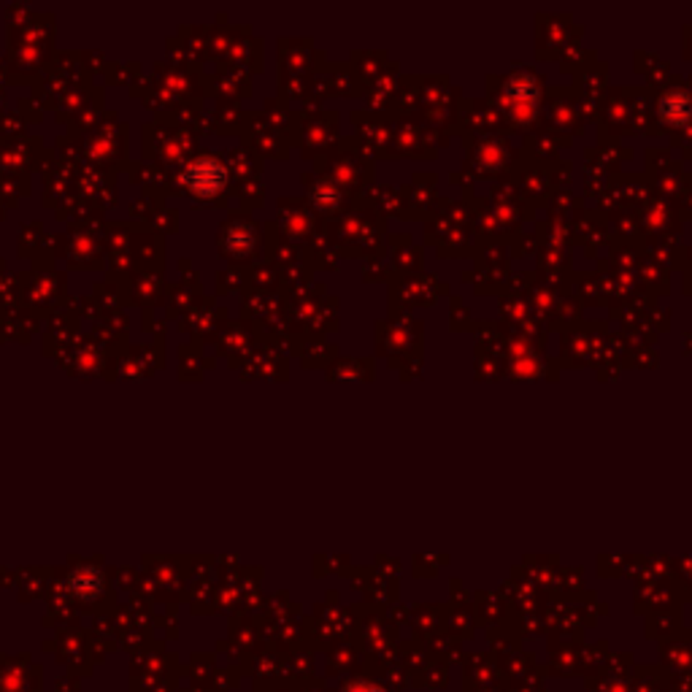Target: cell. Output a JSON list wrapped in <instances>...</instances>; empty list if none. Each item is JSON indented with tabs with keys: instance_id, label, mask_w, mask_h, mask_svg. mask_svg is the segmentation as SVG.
I'll return each mask as SVG.
<instances>
[{
	"instance_id": "6da1fadb",
	"label": "cell",
	"mask_w": 692,
	"mask_h": 692,
	"mask_svg": "<svg viewBox=\"0 0 692 692\" xmlns=\"http://www.w3.org/2000/svg\"><path fill=\"white\" fill-rule=\"evenodd\" d=\"M225 168L222 163H217L214 157H200L195 160L187 171H184V184L192 195H200V198H211L217 195L222 187H225Z\"/></svg>"
},
{
	"instance_id": "7a4b0ae2",
	"label": "cell",
	"mask_w": 692,
	"mask_h": 692,
	"mask_svg": "<svg viewBox=\"0 0 692 692\" xmlns=\"http://www.w3.org/2000/svg\"><path fill=\"white\" fill-rule=\"evenodd\" d=\"M358 692H379V689H374V687H366V689H358Z\"/></svg>"
}]
</instances>
